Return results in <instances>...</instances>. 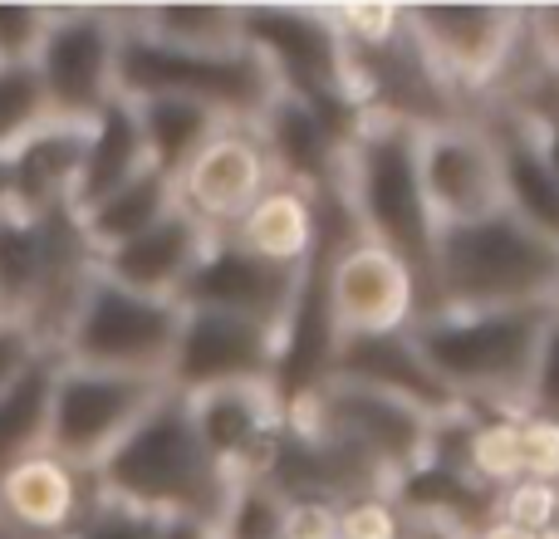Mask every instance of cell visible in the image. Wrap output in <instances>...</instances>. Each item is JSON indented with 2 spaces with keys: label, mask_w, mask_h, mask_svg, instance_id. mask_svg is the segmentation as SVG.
I'll return each instance as SVG.
<instances>
[{
  "label": "cell",
  "mask_w": 559,
  "mask_h": 539,
  "mask_svg": "<svg viewBox=\"0 0 559 539\" xmlns=\"http://www.w3.org/2000/svg\"><path fill=\"white\" fill-rule=\"evenodd\" d=\"M550 314V304L432 309L407 324V338L466 412L525 417V393Z\"/></svg>",
  "instance_id": "6da1fadb"
},
{
  "label": "cell",
  "mask_w": 559,
  "mask_h": 539,
  "mask_svg": "<svg viewBox=\"0 0 559 539\" xmlns=\"http://www.w3.org/2000/svg\"><path fill=\"white\" fill-rule=\"evenodd\" d=\"M338 202L364 241L393 251L417 279V319L432 314V241L437 226L427 216L417 182L413 123L393 113H358L354 133L338 147Z\"/></svg>",
  "instance_id": "7a4b0ae2"
},
{
  "label": "cell",
  "mask_w": 559,
  "mask_h": 539,
  "mask_svg": "<svg viewBox=\"0 0 559 539\" xmlns=\"http://www.w3.org/2000/svg\"><path fill=\"white\" fill-rule=\"evenodd\" d=\"M231 491V476L202 452L197 442L192 412H187V397L167 387L138 427L94 466V495L108 505H123V511L153 515H187V520H206L216 525Z\"/></svg>",
  "instance_id": "3957f363"
},
{
  "label": "cell",
  "mask_w": 559,
  "mask_h": 539,
  "mask_svg": "<svg viewBox=\"0 0 559 539\" xmlns=\"http://www.w3.org/2000/svg\"><path fill=\"white\" fill-rule=\"evenodd\" d=\"M559 251L511 212L442 226L432 241V309H525L550 304Z\"/></svg>",
  "instance_id": "277c9868"
},
{
  "label": "cell",
  "mask_w": 559,
  "mask_h": 539,
  "mask_svg": "<svg viewBox=\"0 0 559 539\" xmlns=\"http://www.w3.org/2000/svg\"><path fill=\"white\" fill-rule=\"evenodd\" d=\"M98 255L88 251L74 212L0 216V314L29 328L55 354Z\"/></svg>",
  "instance_id": "5b68a950"
},
{
  "label": "cell",
  "mask_w": 559,
  "mask_h": 539,
  "mask_svg": "<svg viewBox=\"0 0 559 539\" xmlns=\"http://www.w3.org/2000/svg\"><path fill=\"white\" fill-rule=\"evenodd\" d=\"M241 39L265 59L280 94L305 104L338 143L354 133V64L329 5H241Z\"/></svg>",
  "instance_id": "8992f818"
},
{
  "label": "cell",
  "mask_w": 559,
  "mask_h": 539,
  "mask_svg": "<svg viewBox=\"0 0 559 539\" xmlns=\"http://www.w3.org/2000/svg\"><path fill=\"white\" fill-rule=\"evenodd\" d=\"M197 98L226 123H261V113L275 104L280 84L255 49H226V55H192L173 49L163 39L143 35L128 20V5H118V98Z\"/></svg>",
  "instance_id": "52a82bcc"
},
{
  "label": "cell",
  "mask_w": 559,
  "mask_h": 539,
  "mask_svg": "<svg viewBox=\"0 0 559 539\" xmlns=\"http://www.w3.org/2000/svg\"><path fill=\"white\" fill-rule=\"evenodd\" d=\"M177 328H182V304L177 299L138 295V289L118 285L94 265V275H88L84 295H79L74 314H69L64 334L55 344V358L74 368H98V373L167 383Z\"/></svg>",
  "instance_id": "ba28073f"
},
{
  "label": "cell",
  "mask_w": 559,
  "mask_h": 539,
  "mask_svg": "<svg viewBox=\"0 0 559 539\" xmlns=\"http://www.w3.org/2000/svg\"><path fill=\"white\" fill-rule=\"evenodd\" d=\"M403 35L447 94H491L525 49L521 5H403Z\"/></svg>",
  "instance_id": "9c48e42d"
},
{
  "label": "cell",
  "mask_w": 559,
  "mask_h": 539,
  "mask_svg": "<svg viewBox=\"0 0 559 539\" xmlns=\"http://www.w3.org/2000/svg\"><path fill=\"white\" fill-rule=\"evenodd\" d=\"M163 393H167V383H157V378H128V373L55 363L45 452H55L74 471L94 476V466L133 432L138 417Z\"/></svg>",
  "instance_id": "30bf717a"
},
{
  "label": "cell",
  "mask_w": 559,
  "mask_h": 539,
  "mask_svg": "<svg viewBox=\"0 0 559 539\" xmlns=\"http://www.w3.org/2000/svg\"><path fill=\"white\" fill-rule=\"evenodd\" d=\"M35 74L49 118L94 123L118 98V5H49Z\"/></svg>",
  "instance_id": "8fae6325"
},
{
  "label": "cell",
  "mask_w": 559,
  "mask_h": 539,
  "mask_svg": "<svg viewBox=\"0 0 559 539\" xmlns=\"http://www.w3.org/2000/svg\"><path fill=\"white\" fill-rule=\"evenodd\" d=\"M285 412L295 417V422L314 427V432H329V436H338V442H348L354 452H364L368 462L388 476V486L432 456L437 427L427 422V417H417L413 407H403L397 397L344 383V378H319Z\"/></svg>",
  "instance_id": "7c38bea8"
},
{
  "label": "cell",
  "mask_w": 559,
  "mask_h": 539,
  "mask_svg": "<svg viewBox=\"0 0 559 539\" xmlns=\"http://www.w3.org/2000/svg\"><path fill=\"white\" fill-rule=\"evenodd\" d=\"M417 182L432 226H466L501 212V167L496 143L481 118H442V123L413 128Z\"/></svg>",
  "instance_id": "4fadbf2b"
},
{
  "label": "cell",
  "mask_w": 559,
  "mask_h": 539,
  "mask_svg": "<svg viewBox=\"0 0 559 539\" xmlns=\"http://www.w3.org/2000/svg\"><path fill=\"white\" fill-rule=\"evenodd\" d=\"M280 373V328L226 309H182L167 387L202 393L216 383H275Z\"/></svg>",
  "instance_id": "5bb4252c"
},
{
  "label": "cell",
  "mask_w": 559,
  "mask_h": 539,
  "mask_svg": "<svg viewBox=\"0 0 559 539\" xmlns=\"http://www.w3.org/2000/svg\"><path fill=\"white\" fill-rule=\"evenodd\" d=\"M271 187H275V167L255 123H226L177 172V206L212 236H226Z\"/></svg>",
  "instance_id": "9a60e30c"
},
{
  "label": "cell",
  "mask_w": 559,
  "mask_h": 539,
  "mask_svg": "<svg viewBox=\"0 0 559 539\" xmlns=\"http://www.w3.org/2000/svg\"><path fill=\"white\" fill-rule=\"evenodd\" d=\"M324 295H329V319H334L338 338L403 334V328L417 319V309H423L413 270L397 261L393 251L364 241V236L344 241L334 255H329Z\"/></svg>",
  "instance_id": "2e32d148"
},
{
  "label": "cell",
  "mask_w": 559,
  "mask_h": 539,
  "mask_svg": "<svg viewBox=\"0 0 559 539\" xmlns=\"http://www.w3.org/2000/svg\"><path fill=\"white\" fill-rule=\"evenodd\" d=\"M182 397L192 412L197 442L226 476L261 471L280 427H285V397L275 383H216Z\"/></svg>",
  "instance_id": "e0dca14e"
},
{
  "label": "cell",
  "mask_w": 559,
  "mask_h": 539,
  "mask_svg": "<svg viewBox=\"0 0 559 539\" xmlns=\"http://www.w3.org/2000/svg\"><path fill=\"white\" fill-rule=\"evenodd\" d=\"M299 275L305 270H280L255 255H246L231 236H212L206 255L187 275L177 304L182 309H226V314L261 319L271 328H285L289 304L299 295Z\"/></svg>",
  "instance_id": "ac0fdd59"
},
{
  "label": "cell",
  "mask_w": 559,
  "mask_h": 539,
  "mask_svg": "<svg viewBox=\"0 0 559 539\" xmlns=\"http://www.w3.org/2000/svg\"><path fill=\"white\" fill-rule=\"evenodd\" d=\"M324 378H344V383L373 387L383 397H397L403 407H413L417 417H427L432 427L462 417L466 407L447 393V383L423 363V354L413 348V338L403 334H354L338 338L334 358H329Z\"/></svg>",
  "instance_id": "d6986e66"
},
{
  "label": "cell",
  "mask_w": 559,
  "mask_h": 539,
  "mask_svg": "<svg viewBox=\"0 0 559 539\" xmlns=\"http://www.w3.org/2000/svg\"><path fill=\"white\" fill-rule=\"evenodd\" d=\"M94 476L35 452L0 476V515L29 539H74L94 511Z\"/></svg>",
  "instance_id": "ffe728a7"
},
{
  "label": "cell",
  "mask_w": 559,
  "mask_h": 539,
  "mask_svg": "<svg viewBox=\"0 0 559 539\" xmlns=\"http://www.w3.org/2000/svg\"><path fill=\"white\" fill-rule=\"evenodd\" d=\"M486 133L496 143V167H501V206L535 231L540 241H550L559 251V172L550 167L540 147V118H525L515 108L481 118Z\"/></svg>",
  "instance_id": "44dd1931"
},
{
  "label": "cell",
  "mask_w": 559,
  "mask_h": 539,
  "mask_svg": "<svg viewBox=\"0 0 559 539\" xmlns=\"http://www.w3.org/2000/svg\"><path fill=\"white\" fill-rule=\"evenodd\" d=\"M206 245H212V231L197 226L192 216L177 206V212L163 216L153 231H143L128 245H118V251L98 255V270H104L108 279H118V285L138 289V295L177 299L187 285V275H192L197 261L206 255Z\"/></svg>",
  "instance_id": "7402d4cb"
},
{
  "label": "cell",
  "mask_w": 559,
  "mask_h": 539,
  "mask_svg": "<svg viewBox=\"0 0 559 539\" xmlns=\"http://www.w3.org/2000/svg\"><path fill=\"white\" fill-rule=\"evenodd\" d=\"M388 501L397 505V515L413 525H432L456 539H476L486 525H496V491L481 486L462 466L423 462L407 476H397L388 486Z\"/></svg>",
  "instance_id": "603a6c76"
},
{
  "label": "cell",
  "mask_w": 559,
  "mask_h": 539,
  "mask_svg": "<svg viewBox=\"0 0 559 539\" xmlns=\"http://www.w3.org/2000/svg\"><path fill=\"white\" fill-rule=\"evenodd\" d=\"M84 143H88V123H59V118L39 123L5 157L15 212H25V216L69 212L74 206V187H79V167H84Z\"/></svg>",
  "instance_id": "cb8c5ba5"
},
{
  "label": "cell",
  "mask_w": 559,
  "mask_h": 539,
  "mask_svg": "<svg viewBox=\"0 0 559 539\" xmlns=\"http://www.w3.org/2000/svg\"><path fill=\"white\" fill-rule=\"evenodd\" d=\"M255 133H261L265 153H271L275 182L299 187V192H309L314 202L338 187V147L344 143H338L305 104H295L289 94H275V104L261 113Z\"/></svg>",
  "instance_id": "d4e9b609"
},
{
  "label": "cell",
  "mask_w": 559,
  "mask_h": 539,
  "mask_svg": "<svg viewBox=\"0 0 559 539\" xmlns=\"http://www.w3.org/2000/svg\"><path fill=\"white\" fill-rule=\"evenodd\" d=\"M226 236L265 265L305 270V261L319 245V202L309 192H299V187L275 182Z\"/></svg>",
  "instance_id": "484cf974"
},
{
  "label": "cell",
  "mask_w": 559,
  "mask_h": 539,
  "mask_svg": "<svg viewBox=\"0 0 559 539\" xmlns=\"http://www.w3.org/2000/svg\"><path fill=\"white\" fill-rule=\"evenodd\" d=\"M138 172H147V147L138 133V118L128 98H114L104 113L88 123V143H84V167H79V187H74V206L69 212H88L94 202H104L108 192H118L123 182H133Z\"/></svg>",
  "instance_id": "4316f807"
},
{
  "label": "cell",
  "mask_w": 559,
  "mask_h": 539,
  "mask_svg": "<svg viewBox=\"0 0 559 539\" xmlns=\"http://www.w3.org/2000/svg\"><path fill=\"white\" fill-rule=\"evenodd\" d=\"M177 212V182L157 167L138 172L133 182H123L118 192H108L104 202H94L88 212H79V231H84L88 251L108 255L118 245H128L133 236L153 231L163 216Z\"/></svg>",
  "instance_id": "83f0119b"
},
{
  "label": "cell",
  "mask_w": 559,
  "mask_h": 539,
  "mask_svg": "<svg viewBox=\"0 0 559 539\" xmlns=\"http://www.w3.org/2000/svg\"><path fill=\"white\" fill-rule=\"evenodd\" d=\"M133 118H138V133H143V147H147V167L167 172L173 182H177V172L202 153L206 137L226 128L222 113H212V108L197 104V98H177V94L138 98Z\"/></svg>",
  "instance_id": "f1b7e54d"
},
{
  "label": "cell",
  "mask_w": 559,
  "mask_h": 539,
  "mask_svg": "<svg viewBox=\"0 0 559 539\" xmlns=\"http://www.w3.org/2000/svg\"><path fill=\"white\" fill-rule=\"evenodd\" d=\"M55 354L35 358L15 383L0 393V476L25 456L45 452L49 436V387H55Z\"/></svg>",
  "instance_id": "f546056e"
},
{
  "label": "cell",
  "mask_w": 559,
  "mask_h": 539,
  "mask_svg": "<svg viewBox=\"0 0 559 539\" xmlns=\"http://www.w3.org/2000/svg\"><path fill=\"white\" fill-rule=\"evenodd\" d=\"M143 35L163 39L173 49H192V55H226L241 49V5H138L128 10Z\"/></svg>",
  "instance_id": "4dcf8cb0"
},
{
  "label": "cell",
  "mask_w": 559,
  "mask_h": 539,
  "mask_svg": "<svg viewBox=\"0 0 559 539\" xmlns=\"http://www.w3.org/2000/svg\"><path fill=\"white\" fill-rule=\"evenodd\" d=\"M289 520V501L265 481L261 471H241L231 476L226 505L216 515V539H285Z\"/></svg>",
  "instance_id": "1f68e13d"
},
{
  "label": "cell",
  "mask_w": 559,
  "mask_h": 539,
  "mask_svg": "<svg viewBox=\"0 0 559 539\" xmlns=\"http://www.w3.org/2000/svg\"><path fill=\"white\" fill-rule=\"evenodd\" d=\"M462 471H472L481 486L506 491L521 481V417H472V432L462 446Z\"/></svg>",
  "instance_id": "d6a6232c"
},
{
  "label": "cell",
  "mask_w": 559,
  "mask_h": 539,
  "mask_svg": "<svg viewBox=\"0 0 559 539\" xmlns=\"http://www.w3.org/2000/svg\"><path fill=\"white\" fill-rule=\"evenodd\" d=\"M39 123H49V104L35 64L0 69V157H10Z\"/></svg>",
  "instance_id": "836d02e7"
},
{
  "label": "cell",
  "mask_w": 559,
  "mask_h": 539,
  "mask_svg": "<svg viewBox=\"0 0 559 539\" xmlns=\"http://www.w3.org/2000/svg\"><path fill=\"white\" fill-rule=\"evenodd\" d=\"M555 486L559 481H531V476H521L506 491H496V525H511V530H525V535H550Z\"/></svg>",
  "instance_id": "e575fe53"
},
{
  "label": "cell",
  "mask_w": 559,
  "mask_h": 539,
  "mask_svg": "<svg viewBox=\"0 0 559 539\" xmlns=\"http://www.w3.org/2000/svg\"><path fill=\"white\" fill-rule=\"evenodd\" d=\"M49 29V5H0V69L35 64Z\"/></svg>",
  "instance_id": "d590c367"
},
{
  "label": "cell",
  "mask_w": 559,
  "mask_h": 539,
  "mask_svg": "<svg viewBox=\"0 0 559 539\" xmlns=\"http://www.w3.org/2000/svg\"><path fill=\"white\" fill-rule=\"evenodd\" d=\"M403 535H407V525L388 495H354V501H338L334 539H403Z\"/></svg>",
  "instance_id": "8d00e7d4"
},
{
  "label": "cell",
  "mask_w": 559,
  "mask_h": 539,
  "mask_svg": "<svg viewBox=\"0 0 559 539\" xmlns=\"http://www.w3.org/2000/svg\"><path fill=\"white\" fill-rule=\"evenodd\" d=\"M525 417H545L559 422V314H550L535 354V373H531V393H525Z\"/></svg>",
  "instance_id": "74e56055"
},
{
  "label": "cell",
  "mask_w": 559,
  "mask_h": 539,
  "mask_svg": "<svg viewBox=\"0 0 559 539\" xmlns=\"http://www.w3.org/2000/svg\"><path fill=\"white\" fill-rule=\"evenodd\" d=\"M521 471L531 481H559V422L521 417Z\"/></svg>",
  "instance_id": "f35d334b"
},
{
  "label": "cell",
  "mask_w": 559,
  "mask_h": 539,
  "mask_svg": "<svg viewBox=\"0 0 559 539\" xmlns=\"http://www.w3.org/2000/svg\"><path fill=\"white\" fill-rule=\"evenodd\" d=\"M334 520H338V505L334 501H319V495H295V501H289L285 539H334Z\"/></svg>",
  "instance_id": "ab89813d"
},
{
  "label": "cell",
  "mask_w": 559,
  "mask_h": 539,
  "mask_svg": "<svg viewBox=\"0 0 559 539\" xmlns=\"http://www.w3.org/2000/svg\"><path fill=\"white\" fill-rule=\"evenodd\" d=\"M45 354L49 348H39V338L29 334V328H20V324H10L5 319V324H0V393H5V387Z\"/></svg>",
  "instance_id": "60d3db41"
},
{
  "label": "cell",
  "mask_w": 559,
  "mask_h": 539,
  "mask_svg": "<svg viewBox=\"0 0 559 539\" xmlns=\"http://www.w3.org/2000/svg\"><path fill=\"white\" fill-rule=\"evenodd\" d=\"M153 539H216V530L206 520H187V515H167L153 520Z\"/></svg>",
  "instance_id": "b9f144b4"
},
{
  "label": "cell",
  "mask_w": 559,
  "mask_h": 539,
  "mask_svg": "<svg viewBox=\"0 0 559 539\" xmlns=\"http://www.w3.org/2000/svg\"><path fill=\"white\" fill-rule=\"evenodd\" d=\"M10 212H15V196H10V167L0 157V216H10Z\"/></svg>",
  "instance_id": "7bdbcfd3"
},
{
  "label": "cell",
  "mask_w": 559,
  "mask_h": 539,
  "mask_svg": "<svg viewBox=\"0 0 559 539\" xmlns=\"http://www.w3.org/2000/svg\"><path fill=\"white\" fill-rule=\"evenodd\" d=\"M0 539H29V535H20V530H15V525H10V520H5V515H0Z\"/></svg>",
  "instance_id": "ee69618b"
},
{
  "label": "cell",
  "mask_w": 559,
  "mask_h": 539,
  "mask_svg": "<svg viewBox=\"0 0 559 539\" xmlns=\"http://www.w3.org/2000/svg\"><path fill=\"white\" fill-rule=\"evenodd\" d=\"M550 535L559 539V486H555V520H550Z\"/></svg>",
  "instance_id": "f6af8a7d"
},
{
  "label": "cell",
  "mask_w": 559,
  "mask_h": 539,
  "mask_svg": "<svg viewBox=\"0 0 559 539\" xmlns=\"http://www.w3.org/2000/svg\"><path fill=\"white\" fill-rule=\"evenodd\" d=\"M550 309H555V314H559V279H555V295H550Z\"/></svg>",
  "instance_id": "bcb514c9"
},
{
  "label": "cell",
  "mask_w": 559,
  "mask_h": 539,
  "mask_svg": "<svg viewBox=\"0 0 559 539\" xmlns=\"http://www.w3.org/2000/svg\"><path fill=\"white\" fill-rule=\"evenodd\" d=\"M550 84H555V98H559V64L550 69Z\"/></svg>",
  "instance_id": "7dc6e473"
},
{
  "label": "cell",
  "mask_w": 559,
  "mask_h": 539,
  "mask_svg": "<svg viewBox=\"0 0 559 539\" xmlns=\"http://www.w3.org/2000/svg\"><path fill=\"white\" fill-rule=\"evenodd\" d=\"M0 324H5V314H0Z\"/></svg>",
  "instance_id": "c3c4849f"
}]
</instances>
